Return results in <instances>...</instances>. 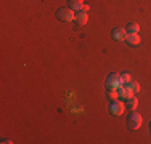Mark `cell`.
<instances>
[{"instance_id": "cell-1", "label": "cell", "mask_w": 151, "mask_h": 144, "mask_svg": "<svg viewBox=\"0 0 151 144\" xmlns=\"http://www.w3.org/2000/svg\"><path fill=\"white\" fill-rule=\"evenodd\" d=\"M56 16H58L60 21H64V23H71V21L76 19V11L73 8H60L56 11Z\"/></svg>"}, {"instance_id": "cell-12", "label": "cell", "mask_w": 151, "mask_h": 144, "mask_svg": "<svg viewBox=\"0 0 151 144\" xmlns=\"http://www.w3.org/2000/svg\"><path fill=\"white\" fill-rule=\"evenodd\" d=\"M127 86H129V90L132 91V95H137V93L140 91V85L137 83V82H130V83H127Z\"/></svg>"}, {"instance_id": "cell-2", "label": "cell", "mask_w": 151, "mask_h": 144, "mask_svg": "<svg viewBox=\"0 0 151 144\" xmlns=\"http://www.w3.org/2000/svg\"><path fill=\"white\" fill-rule=\"evenodd\" d=\"M127 123H129V127H130L132 130H138L140 127H142V123H143V118H142L140 114H137V112L132 110V114L127 117Z\"/></svg>"}, {"instance_id": "cell-16", "label": "cell", "mask_w": 151, "mask_h": 144, "mask_svg": "<svg viewBox=\"0 0 151 144\" xmlns=\"http://www.w3.org/2000/svg\"><path fill=\"white\" fill-rule=\"evenodd\" d=\"M150 128H151V123H150Z\"/></svg>"}, {"instance_id": "cell-10", "label": "cell", "mask_w": 151, "mask_h": 144, "mask_svg": "<svg viewBox=\"0 0 151 144\" xmlns=\"http://www.w3.org/2000/svg\"><path fill=\"white\" fill-rule=\"evenodd\" d=\"M125 31H127V34H138L140 32L138 23H129L127 26H125Z\"/></svg>"}, {"instance_id": "cell-7", "label": "cell", "mask_w": 151, "mask_h": 144, "mask_svg": "<svg viewBox=\"0 0 151 144\" xmlns=\"http://www.w3.org/2000/svg\"><path fill=\"white\" fill-rule=\"evenodd\" d=\"M117 95H119V98H122V99H127L129 96H132V91L129 90L127 85H121L119 88H117Z\"/></svg>"}, {"instance_id": "cell-5", "label": "cell", "mask_w": 151, "mask_h": 144, "mask_svg": "<svg viewBox=\"0 0 151 144\" xmlns=\"http://www.w3.org/2000/svg\"><path fill=\"white\" fill-rule=\"evenodd\" d=\"M113 38L116 42H125V38H127V31H125L124 27H116L113 31Z\"/></svg>"}, {"instance_id": "cell-15", "label": "cell", "mask_w": 151, "mask_h": 144, "mask_svg": "<svg viewBox=\"0 0 151 144\" xmlns=\"http://www.w3.org/2000/svg\"><path fill=\"white\" fill-rule=\"evenodd\" d=\"M88 10H90V6H88V5H82L79 11H82V13H88Z\"/></svg>"}, {"instance_id": "cell-11", "label": "cell", "mask_w": 151, "mask_h": 144, "mask_svg": "<svg viewBox=\"0 0 151 144\" xmlns=\"http://www.w3.org/2000/svg\"><path fill=\"white\" fill-rule=\"evenodd\" d=\"M68 3H69V8H73L74 11H79V10H81V6L84 5V3H82V0H68Z\"/></svg>"}, {"instance_id": "cell-6", "label": "cell", "mask_w": 151, "mask_h": 144, "mask_svg": "<svg viewBox=\"0 0 151 144\" xmlns=\"http://www.w3.org/2000/svg\"><path fill=\"white\" fill-rule=\"evenodd\" d=\"M125 42H127L129 45H132V46H137V45H140L142 38H140L138 34H127V38H125Z\"/></svg>"}, {"instance_id": "cell-14", "label": "cell", "mask_w": 151, "mask_h": 144, "mask_svg": "<svg viewBox=\"0 0 151 144\" xmlns=\"http://www.w3.org/2000/svg\"><path fill=\"white\" fill-rule=\"evenodd\" d=\"M108 98H109L111 101H114V99L119 98V95H117V90H108Z\"/></svg>"}, {"instance_id": "cell-9", "label": "cell", "mask_w": 151, "mask_h": 144, "mask_svg": "<svg viewBox=\"0 0 151 144\" xmlns=\"http://www.w3.org/2000/svg\"><path fill=\"white\" fill-rule=\"evenodd\" d=\"M87 21H88L87 13H82V11L76 13V23H77V26H84V24H87Z\"/></svg>"}, {"instance_id": "cell-13", "label": "cell", "mask_w": 151, "mask_h": 144, "mask_svg": "<svg viewBox=\"0 0 151 144\" xmlns=\"http://www.w3.org/2000/svg\"><path fill=\"white\" fill-rule=\"evenodd\" d=\"M121 82H122V85L130 83V82H132V75L130 74H121Z\"/></svg>"}, {"instance_id": "cell-8", "label": "cell", "mask_w": 151, "mask_h": 144, "mask_svg": "<svg viewBox=\"0 0 151 144\" xmlns=\"http://www.w3.org/2000/svg\"><path fill=\"white\" fill-rule=\"evenodd\" d=\"M137 106H138V99L135 98V95L129 96V98L125 99V107H127V109L135 110V109H137Z\"/></svg>"}, {"instance_id": "cell-4", "label": "cell", "mask_w": 151, "mask_h": 144, "mask_svg": "<svg viewBox=\"0 0 151 144\" xmlns=\"http://www.w3.org/2000/svg\"><path fill=\"white\" fill-rule=\"evenodd\" d=\"M124 109H125V104L122 103V101L114 99L113 103L109 104V112L113 114V115H116V117H119V115H122V112H124Z\"/></svg>"}, {"instance_id": "cell-3", "label": "cell", "mask_w": 151, "mask_h": 144, "mask_svg": "<svg viewBox=\"0 0 151 144\" xmlns=\"http://www.w3.org/2000/svg\"><path fill=\"white\" fill-rule=\"evenodd\" d=\"M122 85L121 82V74H111L106 80V88L108 90H117Z\"/></svg>"}]
</instances>
